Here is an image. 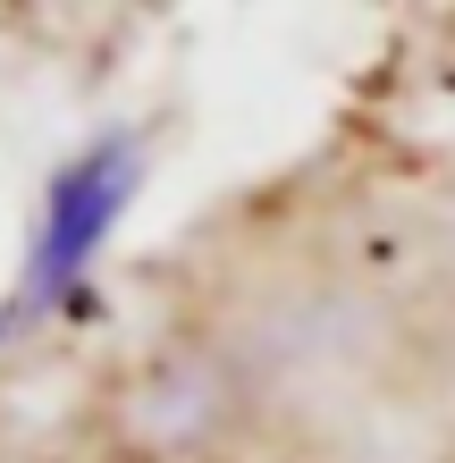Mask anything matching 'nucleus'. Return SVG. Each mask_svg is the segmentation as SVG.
<instances>
[{
	"label": "nucleus",
	"instance_id": "nucleus-1",
	"mask_svg": "<svg viewBox=\"0 0 455 463\" xmlns=\"http://www.w3.org/2000/svg\"><path fill=\"white\" fill-rule=\"evenodd\" d=\"M136 185H144L136 135H93L85 152H68L51 169L43 211H34V244H25V312H76L85 304V279L110 253Z\"/></svg>",
	"mask_w": 455,
	"mask_h": 463
}]
</instances>
